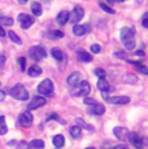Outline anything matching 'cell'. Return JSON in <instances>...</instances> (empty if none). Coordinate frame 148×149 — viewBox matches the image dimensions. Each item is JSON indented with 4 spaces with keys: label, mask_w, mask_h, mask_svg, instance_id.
<instances>
[{
    "label": "cell",
    "mask_w": 148,
    "mask_h": 149,
    "mask_svg": "<svg viewBox=\"0 0 148 149\" xmlns=\"http://www.w3.org/2000/svg\"><path fill=\"white\" fill-rule=\"evenodd\" d=\"M27 149H44V141L40 139H35L27 143Z\"/></svg>",
    "instance_id": "cell-18"
},
{
    "label": "cell",
    "mask_w": 148,
    "mask_h": 149,
    "mask_svg": "<svg viewBox=\"0 0 148 149\" xmlns=\"http://www.w3.org/2000/svg\"><path fill=\"white\" fill-rule=\"evenodd\" d=\"M31 12H33L34 16H36V17H39L42 14V5H40V3H38V1H33L31 3Z\"/></svg>",
    "instance_id": "cell-21"
},
{
    "label": "cell",
    "mask_w": 148,
    "mask_h": 149,
    "mask_svg": "<svg viewBox=\"0 0 148 149\" xmlns=\"http://www.w3.org/2000/svg\"><path fill=\"white\" fill-rule=\"evenodd\" d=\"M124 82L127 84H136L138 83V77L134 75V74H126L124 77Z\"/></svg>",
    "instance_id": "cell-26"
},
{
    "label": "cell",
    "mask_w": 148,
    "mask_h": 149,
    "mask_svg": "<svg viewBox=\"0 0 148 149\" xmlns=\"http://www.w3.org/2000/svg\"><path fill=\"white\" fill-rule=\"evenodd\" d=\"M18 64H20V66H21V70H25V69H26V58H25V57H20Z\"/></svg>",
    "instance_id": "cell-34"
},
{
    "label": "cell",
    "mask_w": 148,
    "mask_h": 149,
    "mask_svg": "<svg viewBox=\"0 0 148 149\" xmlns=\"http://www.w3.org/2000/svg\"><path fill=\"white\" fill-rule=\"evenodd\" d=\"M142 26H143V27H147V29H148V18H144L143 21H142Z\"/></svg>",
    "instance_id": "cell-41"
},
{
    "label": "cell",
    "mask_w": 148,
    "mask_h": 149,
    "mask_svg": "<svg viewBox=\"0 0 148 149\" xmlns=\"http://www.w3.org/2000/svg\"><path fill=\"white\" fill-rule=\"evenodd\" d=\"M95 74L99 77V78H105V75H107V73H105V70L103 69H95Z\"/></svg>",
    "instance_id": "cell-33"
},
{
    "label": "cell",
    "mask_w": 148,
    "mask_h": 149,
    "mask_svg": "<svg viewBox=\"0 0 148 149\" xmlns=\"http://www.w3.org/2000/svg\"><path fill=\"white\" fill-rule=\"evenodd\" d=\"M135 54H136V56H144V52H143V51H136Z\"/></svg>",
    "instance_id": "cell-44"
},
{
    "label": "cell",
    "mask_w": 148,
    "mask_h": 149,
    "mask_svg": "<svg viewBox=\"0 0 148 149\" xmlns=\"http://www.w3.org/2000/svg\"><path fill=\"white\" fill-rule=\"evenodd\" d=\"M127 140L134 145L135 148H142L143 147V140L140 139V136L136 132H129V136H127Z\"/></svg>",
    "instance_id": "cell-13"
},
{
    "label": "cell",
    "mask_w": 148,
    "mask_h": 149,
    "mask_svg": "<svg viewBox=\"0 0 148 149\" xmlns=\"http://www.w3.org/2000/svg\"><path fill=\"white\" fill-rule=\"evenodd\" d=\"M17 19L20 21V24H21V29H24V30L29 29L31 25L35 22V18H34L33 16H30V14H26V13H20L18 17H17Z\"/></svg>",
    "instance_id": "cell-7"
},
{
    "label": "cell",
    "mask_w": 148,
    "mask_h": 149,
    "mask_svg": "<svg viewBox=\"0 0 148 149\" xmlns=\"http://www.w3.org/2000/svg\"><path fill=\"white\" fill-rule=\"evenodd\" d=\"M0 25H4V26H12L13 19L10 18V17H0Z\"/></svg>",
    "instance_id": "cell-31"
},
{
    "label": "cell",
    "mask_w": 148,
    "mask_h": 149,
    "mask_svg": "<svg viewBox=\"0 0 148 149\" xmlns=\"http://www.w3.org/2000/svg\"><path fill=\"white\" fill-rule=\"evenodd\" d=\"M29 56L34 61H42L43 58L47 57V52L42 45H34L29 49Z\"/></svg>",
    "instance_id": "cell-4"
},
{
    "label": "cell",
    "mask_w": 148,
    "mask_h": 149,
    "mask_svg": "<svg viewBox=\"0 0 148 149\" xmlns=\"http://www.w3.org/2000/svg\"><path fill=\"white\" fill-rule=\"evenodd\" d=\"M89 111L91 114H95V116H103L105 113V107L103 104H99V102H95V104L90 105Z\"/></svg>",
    "instance_id": "cell-14"
},
{
    "label": "cell",
    "mask_w": 148,
    "mask_h": 149,
    "mask_svg": "<svg viewBox=\"0 0 148 149\" xmlns=\"http://www.w3.org/2000/svg\"><path fill=\"white\" fill-rule=\"evenodd\" d=\"M143 141H144V143H146V145H147V147H148V139H144V140H143Z\"/></svg>",
    "instance_id": "cell-47"
},
{
    "label": "cell",
    "mask_w": 148,
    "mask_h": 149,
    "mask_svg": "<svg viewBox=\"0 0 148 149\" xmlns=\"http://www.w3.org/2000/svg\"><path fill=\"white\" fill-rule=\"evenodd\" d=\"M119 38H121L122 44L125 45L126 49H134L135 48V33L131 27H122L121 33H119Z\"/></svg>",
    "instance_id": "cell-1"
},
{
    "label": "cell",
    "mask_w": 148,
    "mask_h": 149,
    "mask_svg": "<svg viewBox=\"0 0 148 149\" xmlns=\"http://www.w3.org/2000/svg\"><path fill=\"white\" fill-rule=\"evenodd\" d=\"M91 92V86L89 82L86 81H81L77 86L73 87L72 91V95L73 96H82V97H86L89 93Z\"/></svg>",
    "instance_id": "cell-2"
},
{
    "label": "cell",
    "mask_w": 148,
    "mask_h": 149,
    "mask_svg": "<svg viewBox=\"0 0 148 149\" xmlns=\"http://www.w3.org/2000/svg\"><path fill=\"white\" fill-rule=\"evenodd\" d=\"M47 36L51 39V40H56V39H60V38H64V33L60 30H53V31H48L47 33Z\"/></svg>",
    "instance_id": "cell-24"
},
{
    "label": "cell",
    "mask_w": 148,
    "mask_h": 149,
    "mask_svg": "<svg viewBox=\"0 0 148 149\" xmlns=\"http://www.w3.org/2000/svg\"><path fill=\"white\" fill-rule=\"evenodd\" d=\"M51 54H52V57L55 60H57V61H64V53H62L61 49H59V48H52V51H51Z\"/></svg>",
    "instance_id": "cell-25"
},
{
    "label": "cell",
    "mask_w": 148,
    "mask_h": 149,
    "mask_svg": "<svg viewBox=\"0 0 148 149\" xmlns=\"http://www.w3.org/2000/svg\"><path fill=\"white\" fill-rule=\"evenodd\" d=\"M119 1H125V0H119Z\"/></svg>",
    "instance_id": "cell-50"
},
{
    "label": "cell",
    "mask_w": 148,
    "mask_h": 149,
    "mask_svg": "<svg viewBox=\"0 0 148 149\" xmlns=\"http://www.w3.org/2000/svg\"><path fill=\"white\" fill-rule=\"evenodd\" d=\"M42 73H43L42 68L36 66V65H33V66H30L29 70H27V74H29L30 77H33V78H36V77H39Z\"/></svg>",
    "instance_id": "cell-19"
},
{
    "label": "cell",
    "mask_w": 148,
    "mask_h": 149,
    "mask_svg": "<svg viewBox=\"0 0 148 149\" xmlns=\"http://www.w3.org/2000/svg\"><path fill=\"white\" fill-rule=\"evenodd\" d=\"M98 88L99 91H101V92H107V91H109V83H108L107 81H105V78H100L98 82Z\"/></svg>",
    "instance_id": "cell-22"
},
{
    "label": "cell",
    "mask_w": 148,
    "mask_h": 149,
    "mask_svg": "<svg viewBox=\"0 0 148 149\" xmlns=\"http://www.w3.org/2000/svg\"><path fill=\"white\" fill-rule=\"evenodd\" d=\"M99 7L101 8V9L104 10V12H107V13H109V14H114V9H112V8L109 7V5H107L104 1H99Z\"/></svg>",
    "instance_id": "cell-29"
},
{
    "label": "cell",
    "mask_w": 148,
    "mask_h": 149,
    "mask_svg": "<svg viewBox=\"0 0 148 149\" xmlns=\"http://www.w3.org/2000/svg\"><path fill=\"white\" fill-rule=\"evenodd\" d=\"M107 101L109 102V104L124 105V104H129L130 97H127V96H110V97H107Z\"/></svg>",
    "instance_id": "cell-12"
},
{
    "label": "cell",
    "mask_w": 148,
    "mask_h": 149,
    "mask_svg": "<svg viewBox=\"0 0 148 149\" xmlns=\"http://www.w3.org/2000/svg\"><path fill=\"white\" fill-rule=\"evenodd\" d=\"M5 60H7V58H5V56H3V54H0V68H1L3 65L5 64Z\"/></svg>",
    "instance_id": "cell-39"
},
{
    "label": "cell",
    "mask_w": 148,
    "mask_h": 149,
    "mask_svg": "<svg viewBox=\"0 0 148 149\" xmlns=\"http://www.w3.org/2000/svg\"><path fill=\"white\" fill-rule=\"evenodd\" d=\"M75 122H77V126H79L81 128H84V130L91 131V132H94V131H95L94 126H91V125H89V123H86L82 118H77V119H75Z\"/></svg>",
    "instance_id": "cell-20"
},
{
    "label": "cell",
    "mask_w": 148,
    "mask_h": 149,
    "mask_svg": "<svg viewBox=\"0 0 148 149\" xmlns=\"http://www.w3.org/2000/svg\"><path fill=\"white\" fill-rule=\"evenodd\" d=\"M77 57H78V60L81 62H91L92 61V56L83 49H79L78 52H77Z\"/></svg>",
    "instance_id": "cell-17"
},
{
    "label": "cell",
    "mask_w": 148,
    "mask_h": 149,
    "mask_svg": "<svg viewBox=\"0 0 148 149\" xmlns=\"http://www.w3.org/2000/svg\"><path fill=\"white\" fill-rule=\"evenodd\" d=\"M79 79H81V74L77 73V71H74V73H72L69 77H68L66 82H68V84H69L70 87H74V86H77L79 82H81Z\"/></svg>",
    "instance_id": "cell-15"
},
{
    "label": "cell",
    "mask_w": 148,
    "mask_h": 149,
    "mask_svg": "<svg viewBox=\"0 0 148 149\" xmlns=\"http://www.w3.org/2000/svg\"><path fill=\"white\" fill-rule=\"evenodd\" d=\"M113 134L121 141H125L127 140V136H129V130L126 127H114L113 128Z\"/></svg>",
    "instance_id": "cell-11"
},
{
    "label": "cell",
    "mask_w": 148,
    "mask_h": 149,
    "mask_svg": "<svg viewBox=\"0 0 148 149\" xmlns=\"http://www.w3.org/2000/svg\"><path fill=\"white\" fill-rule=\"evenodd\" d=\"M91 31V26L89 24H84V25H74L73 26V34L75 36H82L84 34L90 33Z\"/></svg>",
    "instance_id": "cell-10"
},
{
    "label": "cell",
    "mask_w": 148,
    "mask_h": 149,
    "mask_svg": "<svg viewBox=\"0 0 148 149\" xmlns=\"http://www.w3.org/2000/svg\"><path fill=\"white\" fill-rule=\"evenodd\" d=\"M81 131H82V128L79 127V126H73V127H70L69 132L73 139H78V137L81 136Z\"/></svg>",
    "instance_id": "cell-27"
},
{
    "label": "cell",
    "mask_w": 148,
    "mask_h": 149,
    "mask_svg": "<svg viewBox=\"0 0 148 149\" xmlns=\"http://www.w3.org/2000/svg\"><path fill=\"white\" fill-rule=\"evenodd\" d=\"M33 121H34V117L30 111H24L18 117V125L22 126V127H30L33 125Z\"/></svg>",
    "instance_id": "cell-8"
},
{
    "label": "cell",
    "mask_w": 148,
    "mask_h": 149,
    "mask_svg": "<svg viewBox=\"0 0 148 149\" xmlns=\"http://www.w3.org/2000/svg\"><path fill=\"white\" fill-rule=\"evenodd\" d=\"M51 119H56V121H57V119H60V117L57 116V114H51L50 117H47V119H45V122H50Z\"/></svg>",
    "instance_id": "cell-38"
},
{
    "label": "cell",
    "mask_w": 148,
    "mask_h": 149,
    "mask_svg": "<svg viewBox=\"0 0 148 149\" xmlns=\"http://www.w3.org/2000/svg\"><path fill=\"white\" fill-rule=\"evenodd\" d=\"M45 102H47V100H45L43 96H35V97H33V100L29 102L27 109H29V110H34V109H38V108L45 105Z\"/></svg>",
    "instance_id": "cell-9"
},
{
    "label": "cell",
    "mask_w": 148,
    "mask_h": 149,
    "mask_svg": "<svg viewBox=\"0 0 148 149\" xmlns=\"http://www.w3.org/2000/svg\"><path fill=\"white\" fill-rule=\"evenodd\" d=\"M83 102H84V105H92V104H95V100L94 99H90V97H84V100H83Z\"/></svg>",
    "instance_id": "cell-35"
},
{
    "label": "cell",
    "mask_w": 148,
    "mask_h": 149,
    "mask_svg": "<svg viewBox=\"0 0 148 149\" xmlns=\"http://www.w3.org/2000/svg\"><path fill=\"white\" fill-rule=\"evenodd\" d=\"M17 149H27L26 141H20L18 144H17Z\"/></svg>",
    "instance_id": "cell-37"
},
{
    "label": "cell",
    "mask_w": 148,
    "mask_h": 149,
    "mask_svg": "<svg viewBox=\"0 0 148 149\" xmlns=\"http://www.w3.org/2000/svg\"><path fill=\"white\" fill-rule=\"evenodd\" d=\"M38 92L43 96H52L53 95V83L51 79H44L39 83L38 86Z\"/></svg>",
    "instance_id": "cell-5"
},
{
    "label": "cell",
    "mask_w": 148,
    "mask_h": 149,
    "mask_svg": "<svg viewBox=\"0 0 148 149\" xmlns=\"http://www.w3.org/2000/svg\"><path fill=\"white\" fill-rule=\"evenodd\" d=\"M113 149H126V147H125L124 144H119V145H117V147H114Z\"/></svg>",
    "instance_id": "cell-43"
},
{
    "label": "cell",
    "mask_w": 148,
    "mask_h": 149,
    "mask_svg": "<svg viewBox=\"0 0 148 149\" xmlns=\"http://www.w3.org/2000/svg\"><path fill=\"white\" fill-rule=\"evenodd\" d=\"M9 95L16 100H27L29 99V92L22 84H16L9 90Z\"/></svg>",
    "instance_id": "cell-3"
},
{
    "label": "cell",
    "mask_w": 148,
    "mask_h": 149,
    "mask_svg": "<svg viewBox=\"0 0 148 149\" xmlns=\"http://www.w3.org/2000/svg\"><path fill=\"white\" fill-rule=\"evenodd\" d=\"M4 99H5V92H4V91L0 90V102L4 101Z\"/></svg>",
    "instance_id": "cell-40"
},
{
    "label": "cell",
    "mask_w": 148,
    "mask_h": 149,
    "mask_svg": "<svg viewBox=\"0 0 148 149\" xmlns=\"http://www.w3.org/2000/svg\"><path fill=\"white\" fill-rule=\"evenodd\" d=\"M16 143H17V141H15V140H10V141H8V145L10 147V145H15Z\"/></svg>",
    "instance_id": "cell-46"
},
{
    "label": "cell",
    "mask_w": 148,
    "mask_h": 149,
    "mask_svg": "<svg viewBox=\"0 0 148 149\" xmlns=\"http://www.w3.org/2000/svg\"><path fill=\"white\" fill-rule=\"evenodd\" d=\"M8 35H9L10 40H12V42H15L16 44H18V45H21V44H22V40L18 38V35H17V34L15 33V31H9V33H8Z\"/></svg>",
    "instance_id": "cell-30"
},
{
    "label": "cell",
    "mask_w": 148,
    "mask_h": 149,
    "mask_svg": "<svg viewBox=\"0 0 148 149\" xmlns=\"http://www.w3.org/2000/svg\"><path fill=\"white\" fill-rule=\"evenodd\" d=\"M17 1H18L20 4H26V3L29 1V0H17Z\"/></svg>",
    "instance_id": "cell-45"
},
{
    "label": "cell",
    "mask_w": 148,
    "mask_h": 149,
    "mask_svg": "<svg viewBox=\"0 0 148 149\" xmlns=\"http://www.w3.org/2000/svg\"><path fill=\"white\" fill-rule=\"evenodd\" d=\"M0 36H5V31H4V29L1 27V25H0Z\"/></svg>",
    "instance_id": "cell-42"
},
{
    "label": "cell",
    "mask_w": 148,
    "mask_h": 149,
    "mask_svg": "<svg viewBox=\"0 0 148 149\" xmlns=\"http://www.w3.org/2000/svg\"><path fill=\"white\" fill-rule=\"evenodd\" d=\"M114 57H117V58H124V60L127 58V56H126V53H125V52H116Z\"/></svg>",
    "instance_id": "cell-36"
},
{
    "label": "cell",
    "mask_w": 148,
    "mask_h": 149,
    "mask_svg": "<svg viewBox=\"0 0 148 149\" xmlns=\"http://www.w3.org/2000/svg\"><path fill=\"white\" fill-rule=\"evenodd\" d=\"M8 132V127L5 123V117L0 116V135H5Z\"/></svg>",
    "instance_id": "cell-28"
},
{
    "label": "cell",
    "mask_w": 148,
    "mask_h": 149,
    "mask_svg": "<svg viewBox=\"0 0 148 149\" xmlns=\"http://www.w3.org/2000/svg\"><path fill=\"white\" fill-rule=\"evenodd\" d=\"M109 3H116V1H118V0H108Z\"/></svg>",
    "instance_id": "cell-48"
},
{
    "label": "cell",
    "mask_w": 148,
    "mask_h": 149,
    "mask_svg": "<svg viewBox=\"0 0 148 149\" xmlns=\"http://www.w3.org/2000/svg\"><path fill=\"white\" fill-rule=\"evenodd\" d=\"M86 149H95V148H94V147H90V148H86Z\"/></svg>",
    "instance_id": "cell-49"
},
{
    "label": "cell",
    "mask_w": 148,
    "mask_h": 149,
    "mask_svg": "<svg viewBox=\"0 0 148 149\" xmlns=\"http://www.w3.org/2000/svg\"><path fill=\"white\" fill-rule=\"evenodd\" d=\"M56 21H57V24L60 25V26H64V25L69 21V12H66V10H61V12L57 14V17H56Z\"/></svg>",
    "instance_id": "cell-16"
},
{
    "label": "cell",
    "mask_w": 148,
    "mask_h": 149,
    "mask_svg": "<svg viewBox=\"0 0 148 149\" xmlns=\"http://www.w3.org/2000/svg\"><path fill=\"white\" fill-rule=\"evenodd\" d=\"M90 49H91V52L92 53H100L101 52V47L99 44H92Z\"/></svg>",
    "instance_id": "cell-32"
},
{
    "label": "cell",
    "mask_w": 148,
    "mask_h": 149,
    "mask_svg": "<svg viewBox=\"0 0 148 149\" xmlns=\"http://www.w3.org/2000/svg\"><path fill=\"white\" fill-rule=\"evenodd\" d=\"M57 149H59V148H57Z\"/></svg>",
    "instance_id": "cell-51"
},
{
    "label": "cell",
    "mask_w": 148,
    "mask_h": 149,
    "mask_svg": "<svg viewBox=\"0 0 148 149\" xmlns=\"http://www.w3.org/2000/svg\"><path fill=\"white\" fill-rule=\"evenodd\" d=\"M84 16V10L82 7H79V5H77V7L73 8V12L69 13V21L72 22V24L77 25L79 21H81L82 18H83Z\"/></svg>",
    "instance_id": "cell-6"
},
{
    "label": "cell",
    "mask_w": 148,
    "mask_h": 149,
    "mask_svg": "<svg viewBox=\"0 0 148 149\" xmlns=\"http://www.w3.org/2000/svg\"><path fill=\"white\" fill-rule=\"evenodd\" d=\"M53 145H55L56 148H62L65 144V137L62 135H55L53 136V140H52Z\"/></svg>",
    "instance_id": "cell-23"
}]
</instances>
